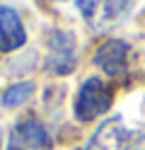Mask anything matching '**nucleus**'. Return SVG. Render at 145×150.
<instances>
[{"label":"nucleus","instance_id":"1","mask_svg":"<svg viewBox=\"0 0 145 150\" xmlns=\"http://www.w3.org/2000/svg\"><path fill=\"white\" fill-rule=\"evenodd\" d=\"M111 99H114V92L102 78H87L80 85L75 102H73L75 119L77 121H94L97 116L109 111Z\"/></svg>","mask_w":145,"mask_h":150},{"label":"nucleus","instance_id":"2","mask_svg":"<svg viewBox=\"0 0 145 150\" xmlns=\"http://www.w3.org/2000/svg\"><path fill=\"white\" fill-rule=\"evenodd\" d=\"M48 56H46V70L51 75H68L75 70L77 56H75V36L70 32L56 29L48 34Z\"/></svg>","mask_w":145,"mask_h":150},{"label":"nucleus","instance_id":"3","mask_svg":"<svg viewBox=\"0 0 145 150\" xmlns=\"http://www.w3.org/2000/svg\"><path fill=\"white\" fill-rule=\"evenodd\" d=\"M133 140H135L133 128L126 126L121 116H114V119H106L94 131L82 150H128Z\"/></svg>","mask_w":145,"mask_h":150},{"label":"nucleus","instance_id":"4","mask_svg":"<svg viewBox=\"0 0 145 150\" xmlns=\"http://www.w3.org/2000/svg\"><path fill=\"white\" fill-rule=\"evenodd\" d=\"M77 7L92 29H109L128 12L131 0H77Z\"/></svg>","mask_w":145,"mask_h":150},{"label":"nucleus","instance_id":"5","mask_svg":"<svg viewBox=\"0 0 145 150\" xmlns=\"http://www.w3.org/2000/svg\"><path fill=\"white\" fill-rule=\"evenodd\" d=\"M51 148V138L48 131L39 119L27 116L22 121H17L10 131L7 150H48Z\"/></svg>","mask_w":145,"mask_h":150},{"label":"nucleus","instance_id":"6","mask_svg":"<svg viewBox=\"0 0 145 150\" xmlns=\"http://www.w3.org/2000/svg\"><path fill=\"white\" fill-rule=\"evenodd\" d=\"M128 56H131V46L123 39H106L99 44V49L94 51V65L102 68L106 75L119 78L128 70Z\"/></svg>","mask_w":145,"mask_h":150},{"label":"nucleus","instance_id":"7","mask_svg":"<svg viewBox=\"0 0 145 150\" xmlns=\"http://www.w3.org/2000/svg\"><path fill=\"white\" fill-rule=\"evenodd\" d=\"M27 44V32L19 20L15 7H0V49L3 51H17Z\"/></svg>","mask_w":145,"mask_h":150},{"label":"nucleus","instance_id":"8","mask_svg":"<svg viewBox=\"0 0 145 150\" xmlns=\"http://www.w3.org/2000/svg\"><path fill=\"white\" fill-rule=\"evenodd\" d=\"M34 95V82L32 80H22V82H15L3 92V107L5 109H15V107H22L24 102Z\"/></svg>","mask_w":145,"mask_h":150}]
</instances>
